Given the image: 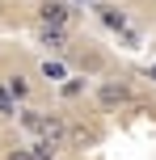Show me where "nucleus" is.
<instances>
[{
  "mask_svg": "<svg viewBox=\"0 0 156 160\" xmlns=\"http://www.w3.org/2000/svg\"><path fill=\"white\" fill-rule=\"evenodd\" d=\"M30 156H34V160H55V143L38 139V143H30Z\"/></svg>",
  "mask_w": 156,
  "mask_h": 160,
  "instance_id": "5",
  "label": "nucleus"
},
{
  "mask_svg": "<svg viewBox=\"0 0 156 160\" xmlns=\"http://www.w3.org/2000/svg\"><path fill=\"white\" fill-rule=\"evenodd\" d=\"M42 42L47 47H63V30H42Z\"/></svg>",
  "mask_w": 156,
  "mask_h": 160,
  "instance_id": "9",
  "label": "nucleus"
},
{
  "mask_svg": "<svg viewBox=\"0 0 156 160\" xmlns=\"http://www.w3.org/2000/svg\"><path fill=\"white\" fill-rule=\"evenodd\" d=\"M152 72H156V68H152Z\"/></svg>",
  "mask_w": 156,
  "mask_h": 160,
  "instance_id": "15",
  "label": "nucleus"
},
{
  "mask_svg": "<svg viewBox=\"0 0 156 160\" xmlns=\"http://www.w3.org/2000/svg\"><path fill=\"white\" fill-rule=\"evenodd\" d=\"M101 21H106L110 30H127V21H123V13H114V8H101Z\"/></svg>",
  "mask_w": 156,
  "mask_h": 160,
  "instance_id": "8",
  "label": "nucleus"
},
{
  "mask_svg": "<svg viewBox=\"0 0 156 160\" xmlns=\"http://www.w3.org/2000/svg\"><path fill=\"white\" fill-rule=\"evenodd\" d=\"M38 21H42V30H63V25L72 21V8H68L63 0H47V4L38 8Z\"/></svg>",
  "mask_w": 156,
  "mask_h": 160,
  "instance_id": "1",
  "label": "nucleus"
},
{
  "mask_svg": "<svg viewBox=\"0 0 156 160\" xmlns=\"http://www.w3.org/2000/svg\"><path fill=\"white\" fill-rule=\"evenodd\" d=\"M80 88H84L80 80H63V97H76V93H80Z\"/></svg>",
  "mask_w": 156,
  "mask_h": 160,
  "instance_id": "11",
  "label": "nucleus"
},
{
  "mask_svg": "<svg viewBox=\"0 0 156 160\" xmlns=\"http://www.w3.org/2000/svg\"><path fill=\"white\" fill-rule=\"evenodd\" d=\"M8 160H34V156H30V148H13V152H8Z\"/></svg>",
  "mask_w": 156,
  "mask_h": 160,
  "instance_id": "13",
  "label": "nucleus"
},
{
  "mask_svg": "<svg viewBox=\"0 0 156 160\" xmlns=\"http://www.w3.org/2000/svg\"><path fill=\"white\" fill-rule=\"evenodd\" d=\"M42 118H47V114H38V110H25V114H21V127H25V131H42Z\"/></svg>",
  "mask_w": 156,
  "mask_h": 160,
  "instance_id": "6",
  "label": "nucleus"
},
{
  "mask_svg": "<svg viewBox=\"0 0 156 160\" xmlns=\"http://www.w3.org/2000/svg\"><path fill=\"white\" fill-rule=\"evenodd\" d=\"M84 4H89V0H84Z\"/></svg>",
  "mask_w": 156,
  "mask_h": 160,
  "instance_id": "14",
  "label": "nucleus"
},
{
  "mask_svg": "<svg viewBox=\"0 0 156 160\" xmlns=\"http://www.w3.org/2000/svg\"><path fill=\"white\" fill-rule=\"evenodd\" d=\"M42 76H47V80H68L63 63H55V59H47V63H42Z\"/></svg>",
  "mask_w": 156,
  "mask_h": 160,
  "instance_id": "7",
  "label": "nucleus"
},
{
  "mask_svg": "<svg viewBox=\"0 0 156 160\" xmlns=\"http://www.w3.org/2000/svg\"><path fill=\"white\" fill-rule=\"evenodd\" d=\"M38 135L47 139V143H55V148H59V139L68 135V122H63V118H42V131H38Z\"/></svg>",
  "mask_w": 156,
  "mask_h": 160,
  "instance_id": "3",
  "label": "nucleus"
},
{
  "mask_svg": "<svg viewBox=\"0 0 156 160\" xmlns=\"http://www.w3.org/2000/svg\"><path fill=\"white\" fill-rule=\"evenodd\" d=\"M97 101L106 105V110L127 105V101H131V88H127V84H101V88H97Z\"/></svg>",
  "mask_w": 156,
  "mask_h": 160,
  "instance_id": "2",
  "label": "nucleus"
},
{
  "mask_svg": "<svg viewBox=\"0 0 156 160\" xmlns=\"http://www.w3.org/2000/svg\"><path fill=\"white\" fill-rule=\"evenodd\" d=\"M72 139H76V143H89V139H93V131H84V127H72Z\"/></svg>",
  "mask_w": 156,
  "mask_h": 160,
  "instance_id": "12",
  "label": "nucleus"
},
{
  "mask_svg": "<svg viewBox=\"0 0 156 160\" xmlns=\"http://www.w3.org/2000/svg\"><path fill=\"white\" fill-rule=\"evenodd\" d=\"M0 114H17V105H13V97H8L4 84H0Z\"/></svg>",
  "mask_w": 156,
  "mask_h": 160,
  "instance_id": "10",
  "label": "nucleus"
},
{
  "mask_svg": "<svg viewBox=\"0 0 156 160\" xmlns=\"http://www.w3.org/2000/svg\"><path fill=\"white\" fill-rule=\"evenodd\" d=\"M4 88H8V97H17V101H25V97H30V80H25V76H8Z\"/></svg>",
  "mask_w": 156,
  "mask_h": 160,
  "instance_id": "4",
  "label": "nucleus"
}]
</instances>
